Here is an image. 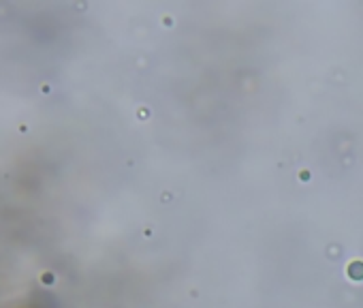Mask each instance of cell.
I'll use <instances>...</instances> for the list:
<instances>
[{
    "instance_id": "obj_1",
    "label": "cell",
    "mask_w": 363,
    "mask_h": 308,
    "mask_svg": "<svg viewBox=\"0 0 363 308\" xmlns=\"http://www.w3.org/2000/svg\"><path fill=\"white\" fill-rule=\"evenodd\" d=\"M54 280H56L54 272H43V274H41V282H43V285H52Z\"/></svg>"
},
{
    "instance_id": "obj_2",
    "label": "cell",
    "mask_w": 363,
    "mask_h": 308,
    "mask_svg": "<svg viewBox=\"0 0 363 308\" xmlns=\"http://www.w3.org/2000/svg\"><path fill=\"white\" fill-rule=\"evenodd\" d=\"M50 90H52V88H50V84H43V86H41V92H43V94H48Z\"/></svg>"
}]
</instances>
